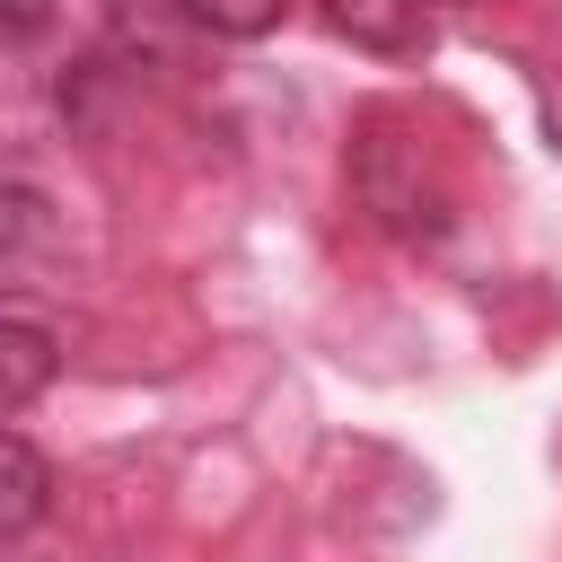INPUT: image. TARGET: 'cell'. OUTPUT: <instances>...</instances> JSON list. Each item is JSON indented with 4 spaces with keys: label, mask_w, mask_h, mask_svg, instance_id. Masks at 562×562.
Returning <instances> with one entry per match:
<instances>
[{
    "label": "cell",
    "mask_w": 562,
    "mask_h": 562,
    "mask_svg": "<svg viewBox=\"0 0 562 562\" xmlns=\"http://www.w3.org/2000/svg\"><path fill=\"white\" fill-rule=\"evenodd\" d=\"M351 184H360V202H369V220H378L386 237H439L448 211H457L439 158H430L422 132H404L395 114H369V123H360V140H351Z\"/></svg>",
    "instance_id": "cell-1"
},
{
    "label": "cell",
    "mask_w": 562,
    "mask_h": 562,
    "mask_svg": "<svg viewBox=\"0 0 562 562\" xmlns=\"http://www.w3.org/2000/svg\"><path fill=\"white\" fill-rule=\"evenodd\" d=\"M70 255L61 202L35 184H0V290H53Z\"/></svg>",
    "instance_id": "cell-2"
},
{
    "label": "cell",
    "mask_w": 562,
    "mask_h": 562,
    "mask_svg": "<svg viewBox=\"0 0 562 562\" xmlns=\"http://www.w3.org/2000/svg\"><path fill=\"white\" fill-rule=\"evenodd\" d=\"M325 18H334V35H351L378 61L430 53V0H325Z\"/></svg>",
    "instance_id": "cell-3"
},
{
    "label": "cell",
    "mask_w": 562,
    "mask_h": 562,
    "mask_svg": "<svg viewBox=\"0 0 562 562\" xmlns=\"http://www.w3.org/2000/svg\"><path fill=\"white\" fill-rule=\"evenodd\" d=\"M53 360H61V351H53L44 325H9V316H0V422L26 413V404L53 386Z\"/></svg>",
    "instance_id": "cell-4"
},
{
    "label": "cell",
    "mask_w": 562,
    "mask_h": 562,
    "mask_svg": "<svg viewBox=\"0 0 562 562\" xmlns=\"http://www.w3.org/2000/svg\"><path fill=\"white\" fill-rule=\"evenodd\" d=\"M44 501H53V465H44L18 430H0V544L26 536V527L44 518Z\"/></svg>",
    "instance_id": "cell-5"
},
{
    "label": "cell",
    "mask_w": 562,
    "mask_h": 562,
    "mask_svg": "<svg viewBox=\"0 0 562 562\" xmlns=\"http://www.w3.org/2000/svg\"><path fill=\"white\" fill-rule=\"evenodd\" d=\"M281 9H290V0H184V18H202L211 35H237V44H246V35H272Z\"/></svg>",
    "instance_id": "cell-6"
},
{
    "label": "cell",
    "mask_w": 562,
    "mask_h": 562,
    "mask_svg": "<svg viewBox=\"0 0 562 562\" xmlns=\"http://www.w3.org/2000/svg\"><path fill=\"white\" fill-rule=\"evenodd\" d=\"M53 26V0H0V35L18 44V35H44Z\"/></svg>",
    "instance_id": "cell-7"
}]
</instances>
